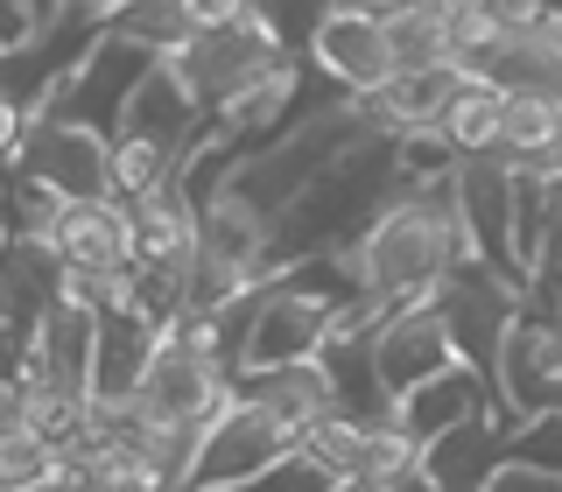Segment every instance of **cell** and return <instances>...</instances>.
<instances>
[{
	"instance_id": "obj_1",
	"label": "cell",
	"mask_w": 562,
	"mask_h": 492,
	"mask_svg": "<svg viewBox=\"0 0 562 492\" xmlns=\"http://www.w3.org/2000/svg\"><path fill=\"white\" fill-rule=\"evenodd\" d=\"M408 198L401 183V163H394V141H366L351 148L338 169H324L303 198L289 204V219L274 225V275L303 268V260H324V254H359L373 239V225Z\"/></svg>"
},
{
	"instance_id": "obj_2",
	"label": "cell",
	"mask_w": 562,
	"mask_h": 492,
	"mask_svg": "<svg viewBox=\"0 0 562 492\" xmlns=\"http://www.w3.org/2000/svg\"><path fill=\"white\" fill-rule=\"evenodd\" d=\"M464 260H471V239H464V219H457V183L408 190V198L373 225V239L359 246L366 289H373L394 316L436 303L443 281L464 268Z\"/></svg>"
},
{
	"instance_id": "obj_3",
	"label": "cell",
	"mask_w": 562,
	"mask_h": 492,
	"mask_svg": "<svg viewBox=\"0 0 562 492\" xmlns=\"http://www.w3.org/2000/svg\"><path fill=\"white\" fill-rule=\"evenodd\" d=\"M233 387L239 380L218 366L204 316L190 310L183 324H169L162 351H155L148 380H140V394H134V422L140 429H211V422L225 415V401H233Z\"/></svg>"
},
{
	"instance_id": "obj_4",
	"label": "cell",
	"mask_w": 562,
	"mask_h": 492,
	"mask_svg": "<svg viewBox=\"0 0 562 492\" xmlns=\"http://www.w3.org/2000/svg\"><path fill=\"white\" fill-rule=\"evenodd\" d=\"M204 8V35L183 49V78L198 85V99L218 113V105H233L246 85H260L274 64H295L289 49L268 35V14L254 8V0H198Z\"/></svg>"
},
{
	"instance_id": "obj_5",
	"label": "cell",
	"mask_w": 562,
	"mask_h": 492,
	"mask_svg": "<svg viewBox=\"0 0 562 492\" xmlns=\"http://www.w3.org/2000/svg\"><path fill=\"white\" fill-rule=\"evenodd\" d=\"M436 316L450 324L457 359H464L479 380L499 387V359H506L514 324L527 316V289H520V281H506V275H492L485 260H464V268L443 281V295H436Z\"/></svg>"
},
{
	"instance_id": "obj_6",
	"label": "cell",
	"mask_w": 562,
	"mask_h": 492,
	"mask_svg": "<svg viewBox=\"0 0 562 492\" xmlns=\"http://www.w3.org/2000/svg\"><path fill=\"white\" fill-rule=\"evenodd\" d=\"M295 450H303V436H295L274 409H260V401H246L239 387H233L225 415L204 429V450H198V479H190V492H239V485H254L260 471L289 465Z\"/></svg>"
},
{
	"instance_id": "obj_7",
	"label": "cell",
	"mask_w": 562,
	"mask_h": 492,
	"mask_svg": "<svg viewBox=\"0 0 562 492\" xmlns=\"http://www.w3.org/2000/svg\"><path fill=\"white\" fill-rule=\"evenodd\" d=\"M155 64H162L155 49H140V43H127V35L113 29L92 57L64 78V92L49 99L43 120H64V127H85V134H99V141H120V120H127V105H134L140 85H148Z\"/></svg>"
},
{
	"instance_id": "obj_8",
	"label": "cell",
	"mask_w": 562,
	"mask_h": 492,
	"mask_svg": "<svg viewBox=\"0 0 562 492\" xmlns=\"http://www.w3.org/2000/svg\"><path fill=\"white\" fill-rule=\"evenodd\" d=\"M520 190L527 176L506 163V155H479L457 176V219H464L471 260H485L492 275L520 281L527 289V260H520Z\"/></svg>"
},
{
	"instance_id": "obj_9",
	"label": "cell",
	"mask_w": 562,
	"mask_h": 492,
	"mask_svg": "<svg viewBox=\"0 0 562 492\" xmlns=\"http://www.w3.org/2000/svg\"><path fill=\"white\" fill-rule=\"evenodd\" d=\"M14 176H22L29 190H43V198H57V204L113 198V141H99L85 127H64V120H35Z\"/></svg>"
},
{
	"instance_id": "obj_10",
	"label": "cell",
	"mask_w": 562,
	"mask_h": 492,
	"mask_svg": "<svg viewBox=\"0 0 562 492\" xmlns=\"http://www.w3.org/2000/svg\"><path fill=\"white\" fill-rule=\"evenodd\" d=\"M310 64L324 70L338 92H351V99H373V92H386V85L401 78L394 35H386L380 8H330V22H324V35H316Z\"/></svg>"
},
{
	"instance_id": "obj_11",
	"label": "cell",
	"mask_w": 562,
	"mask_h": 492,
	"mask_svg": "<svg viewBox=\"0 0 562 492\" xmlns=\"http://www.w3.org/2000/svg\"><path fill=\"white\" fill-rule=\"evenodd\" d=\"M330 316H338L330 303H316V295L274 281V289H268V310H260V324H254V345H246V373L316 366V359H324V345H330Z\"/></svg>"
},
{
	"instance_id": "obj_12",
	"label": "cell",
	"mask_w": 562,
	"mask_h": 492,
	"mask_svg": "<svg viewBox=\"0 0 562 492\" xmlns=\"http://www.w3.org/2000/svg\"><path fill=\"white\" fill-rule=\"evenodd\" d=\"M373 351H380V380H386V394H394V401H408V394H422V387H436L443 373L464 366V359H457L450 324L436 316V303L386 316V331L373 338Z\"/></svg>"
},
{
	"instance_id": "obj_13",
	"label": "cell",
	"mask_w": 562,
	"mask_h": 492,
	"mask_svg": "<svg viewBox=\"0 0 562 492\" xmlns=\"http://www.w3.org/2000/svg\"><path fill=\"white\" fill-rule=\"evenodd\" d=\"M49 254L64 268H85V275H120L134 268V204L120 198H92V204H57L49 211Z\"/></svg>"
},
{
	"instance_id": "obj_14",
	"label": "cell",
	"mask_w": 562,
	"mask_h": 492,
	"mask_svg": "<svg viewBox=\"0 0 562 492\" xmlns=\"http://www.w3.org/2000/svg\"><path fill=\"white\" fill-rule=\"evenodd\" d=\"M120 134H134V141H155V148H169L176 163H183L190 148L211 134V105L198 99V85L183 78V64L162 57L148 70V85L134 92L127 105V120H120Z\"/></svg>"
},
{
	"instance_id": "obj_15",
	"label": "cell",
	"mask_w": 562,
	"mask_h": 492,
	"mask_svg": "<svg viewBox=\"0 0 562 492\" xmlns=\"http://www.w3.org/2000/svg\"><path fill=\"white\" fill-rule=\"evenodd\" d=\"M499 401L527 415H562V324L555 316H535L527 310L506 338V359H499Z\"/></svg>"
},
{
	"instance_id": "obj_16",
	"label": "cell",
	"mask_w": 562,
	"mask_h": 492,
	"mask_svg": "<svg viewBox=\"0 0 562 492\" xmlns=\"http://www.w3.org/2000/svg\"><path fill=\"white\" fill-rule=\"evenodd\" d=\"M162 338H169V331L155 324V316H140L134 303L105 310L99 316V359H92V409L127 415L134 394H140V380H148V366H155V351H162Z\"/></svg>"
},
{
	"instance_id": "obj_17",
	"label": "cell",
	"mask_w": 562,
	"mask_h": 492,
	"mask_svg": "<svg viewBox=\"0 0 562 492\" xmlns=\"http://www.w3.org/2000/svg\"><path fill=\"white\" fill-rule=\"evenodd\" d=\"M92 359H99V316L78 303H57L35 324V373L57 387L64 401L92 409Z\"/></svg>"
},
{
	"instance_id": "obj_18",
	"label": "cell",
	"mask_w": 562,
	"mask_h": 492,
	"mask_svg": "<svg viewBox=\"0 0 562 492\" xmlns=\"http://www.w3.org/2000/svg\"><path fill=\"white\" fill-rule=\"evenodd\" d=\"M492 409H506L499 387L479 380L471 366H457V373H443L436 387H422V394L401 401V429H408L422 450H436L443 436H457L464 422H479V415H492Z\"/></svg>"
},
{
	"instance_id": "obj_19",
	"label": "cell",
	"mask_w": 562,
	"mask_h": 492,
	"mask_svg": "<svg viewBox=\"0 0 562 492\" xmlns=\"http://www.w3.org/2000/svg\"><path fill=\"white\" fill-rule=\"evenodd\" d=\"M239 394H246V401H260V409H274L295 436H310L316 422L338 415V394H330L324 359H316V366H281V373H246V380H239Z\"/></svg>"
},
{
	"instance_id": "obj_20",
	"label": "cell",
	"mask_w": 562,
	"mask_h": 492,
	"mask_svg": "<svg viewBox=\"0 0 562 492\" xmlns=\"http://www.w3.org/2000/svg\"><path fill=\"white\" fill-rule=\"evenodd\" d=\"M64 485H70L64 444L8 409L0 415V492H64Z\"/></svg>"
},
{
	"instance_id": "obj_21",
	"label": "cell",
	"mask_w": 562,
	"mask_h": 492,
	"mask_svg": "<svg viewBox=\"0 0 562 492\" xmlns=\"http://www.w3.org/2000/svg\"><path fill=\"white\" fill-rule=\"evenodd\" d=\"M386 35H394V64L401 78H436L450 64V22H443V0H408V8H380Z\"/></svg>"
},
{
	"instance_id": "obj_22",
	"label": "cell",
	"mask_w": 562,
	"mask_h": 492,
	"mask_svg": "<svg viewBox=\"0 0 562 492\" xmlns=\"http://www.w3.org/2000/svg\"><path fill=\"white\" fill-rule=\"evenodd\" d=\"M450 141L464 163H479V155H499V134H506V92L499 85H485V78H457V92H450V113H443V127H436Z\"/></svg>"
},
{
	"instance_id": "obj_23",
	"label": "cell",
	"mask_w": 562,
	"mask_h": 492,
	"mask_svg": "<svg viewBox=\"0 0 562 492\" xmlns=\"http://www.w3.org/2000/svg\"><path fill=\"white\" fill-rule=\"evenodd\" d=\"M113 29L127 35V43L155 49V57H183V49L204 35V8L198 0H120Z\"/></svg>"
},
{
	"instance_id": "obj_24",
	"label": "cell",
	"mask_w": 562,
	"mask_h": 492,
	"mask_svg": "<svg viewBox=\"0 0 562 492\" xmlns=\"http://www.w3.org/2000/svg\"><path fill=\"white\" fill-rule=\"evenodd\" d=\"M562 295V176H541L535 198V254H527V303Z\"/></svg>"
},
{
	"instance_id": "obj_25",
	"label": "cell",
	"mask_w": 562,
	"mask_h": 492,
	"mask_svg": "<svg viewBox=\"0 0 562 492\" xmlns=\"http://www.w3.org/2000/svg\"><path fill=\"white\" fill-rule=\"evenodd\" d=\"M176 176H183V163H176L169 148H155V141H134V134L113 141V198H120V204L155 198V190L176 183Z\"/></svg>"
},
{
	"instance_id": "obj_26",
	"label": "cell",
	"mask_w": 562,
	"mask_h": 492,
	"mask_svg": "<svg viewBox=\"0 0 562 492\" xmlns=\"http://www.w3.org/2000/svg\"><path fill=\"white\" fill-rule=\"evenodd\" d=\"M303 457H316V465H324L345 492H359V471H366V429H359V422H345V415H330V422H316V429L303 436Z\"/></svg>"
},
{
	"instance_id": "obj_27",
	"label": "cell",
	"mask_w": 562,
	"mask_h": 492,
	"mask_svg": "<svg viewBox=\"0 0 562 492\" xmlns=\"http://www.w3.org/2000/svg\"><path fill=\"white\" fill-rule=\"evenodd\" d=\"M506 471H541V479H562V415H527L506 436Z\"/></svg>"
},
{
	"instance_id": "obj_28",
	"label": "cell",
	"mask_w": 562,
	"mask_h": 492,
	"mask_svg": "<svg viewBox=\"0 0 562 492\" xmlns=\"http://www.w3.org/2000/svg\"><path fill=\"white\" fill-rule=\"evenodd\" d=\"M239 492H345L338 479H330V471L324 465H316V457H303V450H295L289 457V465H274V471H260V479L254 485H239Z\"/></svg>"
},
{
	"instance_id": "obj_29",
	"label": "cell",
	"mask_w": 562,
	"mask_h": 492,
	"mask_svg": "<svg viewBox=\"0 0 562 492\" xmlns=\"http://www.w3.org/2000/svg\"><path fill=\"white\" fill-rule=\"evenodd\" d=\"M49 0H0V57H22V49L43 35Z\"/></svg>"
},
{
	"instance_id": "obj_30",
	"label": "cell",
	"mask_w": 562,
	"mask_h": 492,
	"mask_svg": "<svg viewBox=\"0 0 562 492\" xmlns=\"http://www.w3.org/2000/svg\"><path fill=\"white\" fill-rule=\"evenodd\" d=\"M29 359H35V338H29L22 324L0 316V394H14V380L29 373Z\"/></svg>"
},
{
	"instance_id": "obj_31",
	"label": "cell",
	"mask_w": 562,
	"mask_h": 492,
	"mask_svg": "<svg viewBox=\"0 0 562 492\" xmlns=\"http://www.w3.org/2000/svg\"><path fill=\"white\" fill-rule=\"evenodd\" d=\"M29 127H35V120L22 113V105H14V99H0V169H14V163H22Z\"/></svg>"
},
{
	"instance_id": "obj_32",
	"label": "cell",
	"mask_w": 562,
	"mask_h": 492,
	"mask_svg": "<svg viewBox=\"0 0 562 492\" xmlns=\"http://www.w3.org/2000/svg\"><path fill=\"white\" fill-rule=\"evenodd\" d=\"M64 492H92V485H78V479H70V485H64Z\"/></svg>"
}]
</instances>
